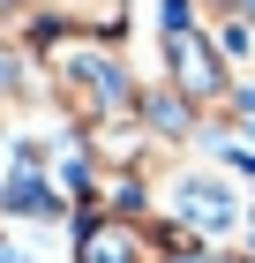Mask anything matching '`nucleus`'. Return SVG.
Segmentation results:
<instances>
[{
  "mask_svg": "<svg viewBox=\"0 0 255 263\" xmlns=\"http://www.w3.org/2000/svg\"><path fill=\"white\" fill-rule=\"evenodd\" d=\"M180 211H188V218H195V226H210V233H225V226L240 218V203H233V188H225V181H210V173H195V181L180 188Z\"/></svg>",
  "mask_w": 255,
  "mask_h": 263,
  "instance_id": "f257e3e1",
  "label": "nucleus"
}]
</instances>
